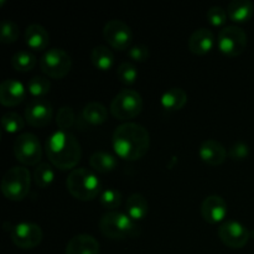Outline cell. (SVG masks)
Masks as SVG:
<instances>
[{
    "label": "cell",
    "instance_id": "6da1fadb",
    "mask_svg": "<svg viewBox=\"0 0 254 254\" xmlns=\"http://www.w3.org/2000/svg\"><path fill=\"white\" fill-rule=\"evenodd\" d=\"M113 149L123 160L135 161L144 158L150 148V135L143 126L138 123L121 124L113 133Z\"/></svg>",
    "mask_w": 254,
    "mask_h": 254
},
{
    "label": "cell",
    "instance_id": "7a4b0ae2",
    "mask_svg": "<svg viewBox=\"0 0 254 254\" xmlns=\"http://www.w3.org/2000/svg\"><path fill=\"white\" fill-rule=\"evenodd\" d=\"M46 155L52 165L60 170H71L79 163L82 149L73 134L60 130L49 136L46 141Z\"/></svg>",
    "mask_w": 254,
    "mask_h": 254
},
{
    "label": "cell",
    "instance_id": "3957f363",
    "mask_svg": "<svg viewBox=\"0 0 254 254\" xmlns=\"http://www.w3.org/2000/svg\"><path fill=\"white\" fill-rule=\"evenodd\" d=\"M99 230L111 240H127L138 237L140 227L128 215L117 211L106 213L99 221Z\"/></svg>",
    "mask_w": 254,
    "mask_h": 254
},
{
    "label": "cell",
    "instance_id": "277c9868",
    "mask_svg": "<svg viewBox=\"0 0 254 254\" xmlns=\"http://www.w3.org/2000/svg\"><path fill=\"white\" fill-rule=\"evenodd\" d=\"M66 185L68 192L79 201H91L101 192V181L84 168L73 169L67 178Z\"/></svg>",
    "mask_w": 254,
    "mask_h": 254
},
{
    "label": "cell",
    "instance_id": "5b68a950",
    "mask_svg": "<svg viewBox=\"0 0 254 254\" xmlns=\"http://www.w3.org/2000/svg\"><path fill=\"white\" fill-rule=\"evenodd\" d=\"M30 185V171L24 166H14L5 173L1 180V191L7 200L21 201L29 193Z\"/></svg>",
    "mask_w": 254,
    "mask_h": 254
},
{
    "label": "cell",
    "instance_id": "8992f818",
    "mask_svg": "<svg viewBox=\"0 0 254 254\" xmlns=\"http://www.w3.org/2000/svg\"><path fill=\"white\" fill-rule=\"evenodd\" d=\"M143 109L141 96L134 89H123L113 98L111 113L114 118L126 122L139 116Z\"/></svg>",
    "mask_w": 254,
    "mask_h": 254
},
{
    "label": "cell",
    "instance_id": "52a82bcc",
    "mask_svg": "<svg viewBox=\"0 0 254 254\" xmlns=\"http://www.w3.org/2000/svg\"><path fill=\"white\" fill-rule=\"evenodd\" d=\"M40 67L41 71L50 78H64L71 71L72 59L64 50L50 49L42 55L40 60Z\"/></svg>",
    "mask_w": 254,
    "mask_h": 254
},
{
    "label": "cell",
    "instance_id": "ba28073f",
    "mask_svg": "<svg viewBox=\"0 0 254 254\" xmlns=\"http://www.w3.org/2000/svg\"><path fill=\"white\" fill-rule=\"evenodd\" d=\"M248 39L246 32L238 26H226L218 34L217 46L223 55L236 57L243 54L247 47Z\"/></svg>",
    "mask_w": 254,
    "mask_h": 254
},
{
    "label": "cell",
    "instance_id": "9c48e42d",
    "mask_svg": "<svg viewBox=\"0 0 254 254\" xmlns=\"http://www.w3.org/2000/svg\"><path fill=\"white\" fill-rule=\"evenodd\" d=\"M15 158L24 165H36L42 156V148L39 138L32 133H22L14 143Z\"/></svg>",
    "mask_w": 254,
    "mask_h": 254
},
{
    "label": "cell",
    "instance_id": "30bf717a",
    "mask_svg": "<svg viewBox=\"0 0 254 254\" xmlns=\"http://www.w3.org/2000/svg\"><path fill=\"white\" fill-rule=\"evenodd\" d=\"M41 227L32 222H21L11 226L10 228V238L16 247L21 250H32L42 242Z\"/></svg>",
    "mask_w": 254,
    "mask_h": 254
},
{
    "label": "cell",
    "instance_id": "8fae6325",
    "mask_svg": "<svg viewBox=\"0 0 254 254\" xmlns=\"http://www.w3.org/2000/svg\"><path fill=\"white\" fill-rule=\"evenodd\" d=\"M103 36L113 49L123 51L129 49L133 41L131 29L122 20H111L103 27Z\"/></svg>",
    "mask_w": 254,
    "mask_h": 254
},
{
    "label": "cell",
    "instance_id": "7c38bea8",
    "mask_svg": "<svg viewBox=\"0 0 254 254\" xmlns=\"http://www.w3.org/2000/svg\"><path fill=\"white\" fill-rule=\"evenodd\" d=\"M218 237L227 247L240 250L245 247L250 241V232L242 223L228 221L218 228Z\"/></svg>",
    "mask_w": 254,
    "mask_h": 254
},
{
    "label": "cell",
    "instance_id": "4fadbf2b",
    "mask_svg": "<svg viewBox=\"0 0 254 254\" xmlns=\"http://www.w3.org/2000/svg\"><path fill=\"white\" fill-rule=\"evenodd\" d=\"M52 118V106L47 99L35 98L25 109V119L30 126L42 128L50 124Z\"/></svg>",
    "mask_w": 254,
    "mask_h": 254
},
{
    "label": "cell",
    "instance_id": "5bb4252c",
    "mask_svg": "<svg viewBox=\"0 0 254 254\" xmlns=\"http://www.w3.org/2000/svg\"><path fill=\"white\" fill-rule=\"evenodd\" d=\"M228 212V207L226 201L221 196L211 195L205 198L201 206V215L206 222L215 225L222 222Z\"/></svg>",
    "mask_w": 254,
    "mask_h": 254
},
{
    "label": "cell",
    "instance_id": "9a60e30c",
    "mask_svg": "<svg viewBox=\"0 0 254 254\" xmlns=\"http://www.w3.org/2000/svg\"><path fill=\"white\" fill-rule=\"evenodd\" d=\"M26 97V89L16 79H5L0 84V103L5 107H15Z\"/></svg>",
    "mask_w": 254,
    "mask_h": 254
},
{
    "label": "cell",
    "instance_id": "2e32d148",
    "mask_svg": "<svg viewBox=\"0 0 254 254\" xmlns=\"http://www.w3.org/2000/svg\"><path fill=\"white\" fill-rule=\"evenodd\" d=\"M198 155L201 160L211 166H218L225 163L227 158V150L220 141L215 139H207L201 144L198 149Z\"/></svg>",
    "mask_w": 254,
    "mask_h": 254
},
{
    "label": "cell",
    "instance_id": "e0dca14e",
    "mask_svg": "<svg viewBox=\"0 0 254 254\" xmlns=\"http://www.w3.org/2000/svg\"><path fill=\"white\" fill-rule=\"evenodd\" d=\"M213 45H215V36L212 31L206 27H201L193 31L188 42L189 50L197 56L208 54L212 50Z\"/></svg>",
    "mask_w": 254,
    "mask_h": 254
},
{
    "label": "cell",
    "instance_id": "ac0fdd59",
    "mask_svg": "<svg viewBox=\"0 0 254 254\" xmlns=\"http://www.w3.org/2000/svg\"><path fill=\"white\" fill-rule=\"evenodd\" d=\"M101 247L93 236L77 235L66 246V254H99Z\"/></svg>",
    "mask_w": 254,
    "mask_h": 254
},
{
    "label": "cell",
    "instance_id": "d6986e66",
    "mask_svg": "<svg viewBox=\"0 0 254 254\" xmlns=\"http://www.w3.org/2000/svg\"><path fill=\"white\" fill-rule=\"evenodd\" d=\"M25 42L34 51H42L50 42V35L44 26L31 24L25 30Z\"/></svg>",
    "mask_w": 254,
    "mask_h": 254
},
{
    "label": "cell",
    "instance_id": "ffe728a7",
    "mask_svg": "<svg viewBox=\"0 0 254 254\" xmlns=\"http://www.w3.org/2000/svg\"><path fill=\"white\" fill-rule=\"evenodd\" d=\"M127 215L133 221H141L148 216L149 203L146 198L140 193H133L126 202Z\"/></svg>",
    "mask_w": 254,
    "mask_h": 254
},
{
    "label": "cell",
    "instance_id": "44dd1931",
    "mask_svg": "<svg viewBox=\"0 0 254 254\" xmlns=\"http://www.w3.org/2000/svg\"><path fill=\"white\" fill-rule=\"evenodd\" d=\"M254 7L250 0H233L228 4L227 15L233 22H246L253 16Z\"/></svg>",
    "mask_w": 254,
    "mask_h": 254
},
{
    "label": "cell",
    "instance_id": "7402d4cb",
    "mask_svg": "<svg viewBox=\"0 0 254 254\" xmlns=\"http://www.w3.org/2000/svg\"><path fill=\"white\" fill-rule=\"evenodd\" d=\"M161 106L165 111L176 112L180 111L185 107L188 102V94L184 89L174 87V88L168 89L165 93L161 96Z\"/></svg>",
    "mask_w": 254,
    "mask_h": 254
},
{
    "label": "cell",
    "instance_id": "603a6c76",
    "mask_svg": "<svg viewBox=\"0 0 254 254\" xmlns=\"http://www.w3.org/2000/svg\"><path fill=\"white\" fill-rule=\"evenodd\" d=\"M82 117L91 126H101L108 118V111L99 102H91L83 108Z\"/></svg>",
    "mask_w": 254,
    "mask_h": 254
},
{
    "label": "cell",
    "instance_id": "cb8c5ba5",
    "mask_svg": "<svg viewBox=\"0 0 254 254\" xmlns=\"http://www.w3.org/2000/svg\"><path fill=\"white\" fill-rule=\"evenodd\" d=\"M91 62L97 69L108 71L114 64V55L109 47L99 45L91 51Z\"/></svg>",
    "mask_w": 254,
    "mask_h": 254
},
{
    "label": "cell",
    "instance_id": "d4e9b609",
    "mask_svg": "<svg viewBox=\"0 0 254 254\" xmlns=\"http://www.w3.org/2000/svg\"><path fill=\"white\" fill-rule=\"evenodd\" d=\"M89 164H91L92 169L98 173L107 174L116 169L117 159L112 154L106 153V151H96L94 154H92Z\"/></svg>",
    "mask_w": 254,
    "mask_h": 254
},
{
    "label": "cell",
    "instance_id": "484cf974",
    "mask_svg": "<svg viewBox=\"0 0 254 254\" xmlns=\"http://www.w3.org/2000/svg\"><path fill=\"white\" fill-rule=\"evenodd\" d=\"M36 57L29 51H19L12 56L11 66L17 72H30L36 66Z\"/></svg>",
    "mask_w": 254,
    "mask_h": 254
},
{
    "label": "cell",
    "instance_id": "4316f807",
    "mask_svg": "<svg viewBox=\"0 0 254 254\" xmlns=\"http://www.w3.org/2000/svg\"><path fill=\"white\" fill-rule=\"evenodd\" d=\"M55 173L51 166L46 163H41L36 166L34 171V180L37 188L46 189L54 183Z\"/></svg>",
    "mask_w": 254,
    "mask_h": 254
},
{
    "label": "cell",
    "instance_id": "83f0119b",
    "mask_svg": "<svg viewBox=\"0 0 254 254\" xmlns=\"http://www.w3.org/2000/svg\"><path fill=\"white\" fill-rule=\"evenodd\" d=\"M1 124L4 130L10 134L19 133L25 127V122L22 119V117L20 114L15 113V112H7V113H5L1 118Z\"/></svg>",
    "mask_w": 254,
    "mask_h": 254
},
{
    "label": "cell",
    "instance_id": "f1b7e54d",
    "mask_svg": "<svg viewBox=\"0 0 254 254\" xmlns=\"http://www.w3.org/2000/svg\"><path fill=\"white\" fill-rule=\"evenodd\" d=\"M51 89V83L45 77L36 76L31 78L27 83V91L35 98H41L45 94H47Z\"/></svg>",
    "mask_w": 254,
    "mask_h": 254
},
{
    "label": "cell",
    "instance_id": "f546056e",
    "mask_svg": "<svg viewBox=\"0 0 254 254\" xmlns=\"http://www.w3.org/2000/svg\"><path fill=\"white\" fill-rule=\"evenodd\" d=\"M19 26L11 20H4L0 25V42L2 44H14L19 39Z\"/></svg>",
    "mask_w": 254,
    "mask_h": 254
},
{
    "label": "cell",
    "instance_id": "4dcf8cb0",
    "mask_svg": "<svg viewBox=\"0 0 254 254\" xmlns=\"http://www.w3.org/2000/svg\"><path fill=\"white\" fill-rule=\"evenodd\" d=\"M117 76L122 83L130 86V84L135 83L136 78H138V71L133 64L126 61L119 64L118 69H117Z\"/></svg>",
    "mask_w": 254,
    "mask_h": 254
},
{
    "label": "cell",
    "instance_id": "1f68e13d",
    "mask_svg": "<svg viewBox=\"0 0 254 254\" xmlns=\"http://www.w3.org/2000/svg\"><path fill=\"white\" fill-rule=\"evenodd\" d=\"M99 202L107 210H116L122 205V193L114 189L104 190L99 196Z\"/></svg>",
    "mask_w": 254,
    "mask_h": 254
},
{
    "label": "cell",
    "instance_id": "d6a6232c",
    "mask_svg": "<svg viewBox=\"0 0 254 254\" xmlns=\"http://www.w3.org/2000/svg\"><path fill=\"white\" fill-rule=\"evenodd\" d=\"M56 123L61 130L66 131L74 123V113L71 107H62L56 117Z\"/></svg>",
    "mask_w": 254,
    "mask_h": 254
},
{
    "label": "cell",
    "instance_id": "836d02e7",
    "mask_svg": "<svg viewBox=\"0 0 254 254\" xmlns=\"http://www.w3.org/2000/svg\"><path fill=\"white\" fill-rule=\"evenodd\" d=\"M227 10L221 6H212L207 11V20L212 26H222L227 21Z\"/></svg>",
    "mask_w": 254,
    "mask_h": 254
},
{
    "label": "cell",
    "instance_id": "e575fe53",
    "mask_svg": "<svg viewBox=\"0 0 254 254\" xmlns=\"http://www.w3.org/2000/svg\"><path fill=\"white\" fill-rule=\"evenodd\" d=\"M128 56L135 62H145L150 57V51H149V47L145 46V45H134L129 49Z\"/></svg>",
    "mask_w": 254,
    "mask_h": 254
},
{
    "label": "cell",
    "instance_id": "d590c367",
    "mask_svg": "<svg viewBox=\"0 0 254 254\" xmlns=\"http://www.w3.org/2000/svg\"><path fill=\"white\" fill-rule=\"evenodd\" d=\"M228 155L232 160L242 161L250 155V146L245 143H236L228 151Z\"/></svg>",
    "mask_w": 254,
    "mask_h": 254
}]
</instances>
